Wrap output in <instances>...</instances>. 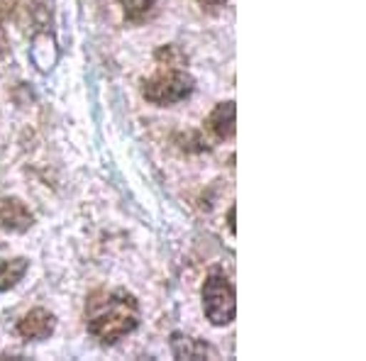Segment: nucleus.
Segmentation results:
<instances>
[{"label": "nucleus", "mask_w": 366, "mask_h": 361, "mask_svg": "<svg viewBox=\"0 0 366 361\" xmlns=\"http://www.w3.org/2000/svg\"><path fill=\"white\" fill-rule=\"evenodd\" d=\"M86 330L100 345H115L139 325V300L125 288H98L86 298Z\"/></svg>", "instance_id": "f257e3e1"}, {"label": "nucleus", "mask_w": 366, "mask_h": 361, "mask_svg": "<svg viewBox=\"0 0 366 361\" xmlns=\"http://www.w3.org/2000/svg\"><path fill=\"white\" fill-rule=\"evenodd\" d=\"M193 91H196V79L186 69L167 66V64H159L157 74L142 81V96L162 108L191 98Z\"/></svg>", "instance_id": "f03ea898"}, {"label": "nucleus", "mask_w": 366, "mask_h": 361, "mask_svg": "<svg viewBox=\"0 0 366 361\" xmlns=\"http://www.w3.org/2000/svg\"><path fill=\"white\" fill-rule=\"evenodd\" d=\"M203 312L215 327H225L237 315V293L225 274H210L203 283Z\"/></svg>", "instance_id": "7ed1b4c3"}, {"label": "nucleus", "mask_w": 366, "mask_h": 361, "mask_svg": "<svg viewBox=\"0 0 366 361\" xmlns=\"http://www.w3.org/2000/svg\"><path fill=\"white\" fill-rule=\"evenodd\" d=\"M56 330V315L44 307H34L25 317L17 322V335L25 342H44L54 335Z\"/></svg>", "instance_id": "20e7f679"}, {"label": "nucleus", "mask_w": 366, "mask_h": 361, "mask_svg": "<svg viewBox=\"0 0 366 361\" xmlns=\"http://www.w3.org/2000/svg\"><path fill=\"white\" fill-rule=\"evenodd\" d=\"M32 224H34V215L20 198H0V229L22 234Z\"/></svg>", "instance_id": "39448f33"}, {"label": "nucleus", "mask_w": 366, "mask_h": 361, "mask_svg": "<svg viewBox=\"0 0 366 361\" xmlns=\"http://www.w3.org/2000/svg\"><path fill=\"white\" fill-rule=\"evenodd\" d=\"M205 127H208V132H212L215 139H232L234 129H237V108H234L232 100L217 103L208 115V120H205Z\"/></svg>", "instance_id": "423d86ee"}, {"label": "nucleus", "mask_w": 366, "mask_h": 361, "mask_svg": "<svg viewBox=\"0 0 366 361\" xmlns=\"http://www.w3.org/2000/svg\"><path fill=\"white\" fill-rule=\"evenodd\" d=\"M169 347L176 359H212L215 357V349H212L208 342L196 340V337H188L183 332L171 335Z\"/></svg>", "instance_id": "0eeeda50"}, {"label": "nucleus", "mask_w": 366, "mask_h": 361, "mask_svg": "<svg viewBox=\"0 0 366 361\" xmlns=\"http://www.w3.org/2000/svg\"><path fill=\"white\" fill-rule=\"evenodd\" d=\"M29 59H32V64L37 66V71H42V74L51 71V66H54L59 59V46L49 32L34 34L32 46H29Z\"/></svg>", "instance_id": "6e6552de"}, {"label": "nucleus", "mask_w": 366, "mask_h": 361, "mask_svg": "<svg viewBox=\"0 0 366 361\" xmlns=\"http://www.w3.org/2000/svg\"><path fill=\"white\" fill-rule=\"evenodd\" d=\"M29 269V262L25 257H15V259H0V293L15 288L17 283L25 278Z\"/></svg>", "instance_id": "1a4fd4ad"}, {"label": "nucleus", "mask_w": 366, "mask_h": 361, "mask_svg": "<svg viewBox=\"0 0 366 361\" xmlns=\"http://www.w3.org/2000/svg\"><path fill=\"white\" fill-rule=\"evenodd\" d=\"M159 0H120L122 15L129 25H142L157 13Z\"/></svg>", "instance_id": "9d476101"}, {"label": "nucleus", "mask_w": 366, "mask_h": 361, "mask_svg": "<svg viewBox=\"0 0 366 361\" xmlns=\"http://www.w3.org/2000/svg\"><path fill=\"white\" fill-rule=\"evenodd\" d=\"M176 144H179L183 152H205L208 149L203 134L196 132V129H186V132L176 134Z\"/></svg>", "instance_id": "9b49d317"}, {"label": "nucleus", "mask_w": 366, "mask_h": 361, "mask_svg": "<svg viewBox=\"0 0 366 361\" xmlns=\"http://www.w3.org/2000/svg\"><path fill=\"white\" fill-rule=\"evenodd\" d=\"M196 3L200 5V8H205V10H217V8H222L227 0H196Z\"/></svg>", "instance_id": "f8f14e48"}, {"label": "nucleus", "mask_w": 366, "mask_h": 361, "mask_svg": "<svg viewBox=\"0 0 366 361\" xmlns=\"http://www.w3.org/2000/svg\"><path fill=\"white\" fill-rule=\"evenodd\" d=\"M234 212H237V208L234 205H229V210H227V227H229V232H237V227H234Z\"/></svg>", "instance_id": "ddd939ff"}, {"label": "nucleus", "mask_w": 366, "mask_h": 361, "mask_svg": "<svg viewBox=\"0 0 366 361\" xmlns=\"http://www.w3.org/2000/svg\"><path fill=\"white\" fill-rule=\"evenodd\" d=\"M8 54V42H5V34H3V27H0V59Z\"/></svg>", "instance_id": "4468645a"}]
</instances>
